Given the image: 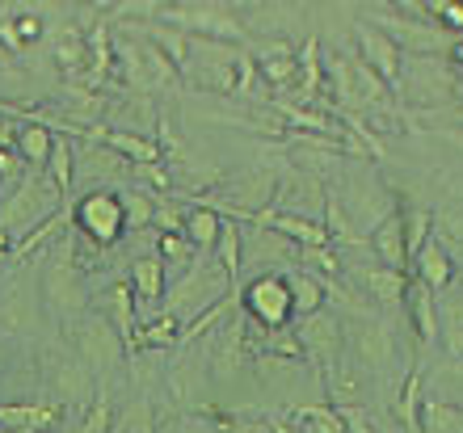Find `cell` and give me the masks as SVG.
Wrapping results in <instances>:
<instances>
[{
  "label": "cell",
  "mask_w": 463,
  "mask_h": 433,
  "mask_svg": "<svg viewBox=\"0 0 463 433\" xmlns=\"http://www.w3.org/2000/svg\"><path fill=\"white\" fill-rule=\"evenodd\" d=\"M241 60H244L241 42H220V38L190 34V60H185L182 76L211 97H236V85H241Z\"/></svg>",
  "instance_id": "1"
},
{
  "label": "cell",
  "mask_w": 463,
  "mask_h": 433,
  "mask_svg": "<svg viewBox=\"0 0 463 433\" xmlns=\"http://www.w3.org/2000/svg\"><path fill=\"white\" fill-rule=\"evenodd\" d=\"M160 22L182 25L185 34L220 38V42H241V47H249V25H244L228 5H220V0H173L169 13H165Z\"/></svg>",
  "instance_id": "2"
},
{
  "label": "cell",
  "mask_w": 463,
  "mask_h": 433,
  "mask_svg": "<svg viewBox=\"0 0 463 433\" xmlns=\"http://www.w3.org/2000/svg\"><path fill=\"white\" fill-rule=\"evenodd\" d=\"M72 228L85 244H98V249H114L127 231V219H122V198L110 190H93L85 193L72 211Z\"/></svg>",
  "instance_id": "3"
},
{
  "label": "cell",
  "mask_w": 463,
  "mask_h": 433,
  "mask_svg": "<svg viewBox=\"0 0 463 433\" xmlns=\"http://www.w3.org/2000/svg\"><path fill=\"white\" fill-rule=\"evenodd\" d=\"M371 25H379L383 34L404 51V55H447L455 42L451 30H442L439 22H426V17H401V13H371L366 17Z\"/></svg>",
  "instance_id": "4"
},
{
  "label": "cell",
  "mask_w": 463,
  "mask_h": 433,
  "mask_svg": "<svg viewBox=\"0 0 463 433\" xmlns=\"http://www.w3.org/2000/svg\"><path fill=\"white\" fill-rule=\"evenodd\" d=\"M241 303H244V315L257 320L261 328H287L295 320V307H291V290H287V278L282 274H257L249 287L241 290Z\"/></svg>",
  "instance_id": "5"
},
{
  "label": "cell",
  "mask_w": 463,
  "mask_h": 433,
  "mask_svg": "<svg viewBox=\"0 0 463 433\" xmlns=\"http://www.w3.org/2000/svg\"><path fill=\"white\" fill-rule=\"evenodd\" d=\"M325 391H329V404H337V409L366 404V396H371V366L363 362V353H354L345 345L337 358L325 362Z\"/></svg>",
  "instance_id": "6"
},
{
  "label": "cell",
  "mask_w": 463,
  "mask_h": 433,
  "mask_svg": "<svg viewBox=\"0 0 463 433\" xmlns=\"http://www.w3.org/2000/svg\"><path fill=\"white\" fill-rule=\"evenodd\" d=\"M76 349H80V358H85L89 371H118L122 353H127V345L118 341V333H114V325L106 315L80 320V328H76Z\"/></svg>",
  "instance_id": "7"
},
{
  "label": "cell",
  "mask_w": 463,
  "mask_h": 433,
  "mask_svg": "<svg viewBox=\"0 0 463 433\" xmlns=\"http://www.w3.org/2000/svg\"><path fill=\"white\" fill-rule=\"evenodd\" d=\"M354 42H358V60L371 63V68L392 85V93H396V89H401V72H404V51L396 47L379 25L366 22V17L354 22Z\"/></svg>",
  "instance_id": "8"
},
{
  "label": "cell",
  "mask_w": 463,
  "mask_h": 433,
  "mask_svg": "<svg viewBox=\"0 0 463 433\" xmlns=\"http://www.w3.org/2000/svg\"><path fill=\"white\" fill-rule=\"evenodd\" d=\"M295 333H299V345H304L307 358H317L320 366L329 358H337L345 349V325L337 320V315H329L325 307L312 315H299V325H295Z\"/></svg>",
  "instance_id": "9"
},
{
  "label": "cell",
  "mask_w": 463,
  "mask_h": 433,
  "mask_svg": "<svg viewBox=\"0 0 463 433\" xmlns=\"http://www.w3.org/2000/svg\"><path fill=\"white\" fill-rule=\"evenodd\" d=\"M366 249L375 257L379 265H388V269H404L409 274V240H404V211H388V215L379 219L371 236H366Z\"/></svg>",
  "instance_id": "10"
},
{
  "label": "cell",
  "mask_w": 463,
  "mask_h": 433,
  "mask_svg": "<svg viewBox=\"0 0 463 433\" xmlns=\"http://www.w3.org/2000/svg\"><path fill=\"white\" fill-rule=\"evenodd\" d=\"M409 278L426 282L434 295L451 287V282H455V261H451V253H447L442 236H434V231H430L426 244H421V249L413 253V261H409Z\"/></svg>",
  "instance_id": "11"
},
{
  "label": "cell",
  "mask_w": 463,
  "mask_h": 433,
  "mask_svg": "<svg viewBox=\"0 0 463 433\" xmlns=\"http://www.w3.org/2000/svg\"><path fill=\"white\" fill-rule=\"evenodd\" d=\"M345 278H354V287L366 290L375 303H404L409 290V274L404 269H388V265H345Z\"/></svg>",
  "instance_id": "12"
},
{
  "label": "cell",
  "mask_w": 463,
  "mask_h": 433,
  "mask_svg": "<svg viewBox=\"0 0 463 433\" xmlns=\"http://www.w3.org/2000/svg\"><path fill=\"white\" fill-rule=\"evenodd\" d=\"M404 307H409V320H413V333L421 345H439V333H442V312L434 303V290L426 282L409 278V290H404Z\"/></svg>",
  "instance_id": "13"
},
{
  "label": "cell",
  "mask_w": 463,
  "mask_h": 433,
  "mask_svg": "<svg viewBox=\"0 0 463 433\" xmlns=\"http://www.w3.org/2000/svg\"><path fill=\"white\" fill-rule=\"evenodd\" d=\"M98 307H101V315H106V320L114 325V333H118V341L127 345V353H135V341H139V325H135L131 282H114Z\"/></svg>",
  "instance_id": "14"
},
{
  "label": "cell",
  "mask_w": 463,
  "mask_h": 433,
  "mask_svg": "<svg viewBox=\"0 0 463 433\" xmlns=\"http://www.w3.org/2000/svg\"><path fill=\"white\" fill-rule=\"evenodd\" d=\"M220 228H223V215L215 206H207L203 198H190L185 206V219H182V231L194 240L198 253H215V240H220Z\"/></svg>",
  "instance_id": "15"
},
{
  "label": "cell",
  "mask_w": 463,
  "mask_h": 433,
  "mask_svg": "<svg viewBox=\"0 0 463 433\" xmlns=\"http://www.w3.org/2000/svg\"><path fill=\"white\" fill-rule=\"evenodd\" d=\"M101 147H110L114 156L131 160V165H156V160H165L156 139H147V135H139V131H118V127H106Z\"/></svg>",
  "instance_id": "16"
},
{
  "label": "cell",
  "mask_w": 463,
  "mask_h": 433,
  "mask_svg": "<svg viewBox=\"0 0 463 433\" xmlns=\"http://www.w3.org/2000/svg\"><path fill=\"white\" fill-rule=\"evenodd\" d=\"M127 269H131V295L139 303H156L160 295L169 290V269H165V261H160L156 253L135 257Z\"/></svg>",
  "instance_id": "17"
},
{
  "label": "cell",
  "mask_w": 463,
  "mask_h": 433,
  "mask_svg": "<svg viewBox=\"0 0 463 433\" xmlns=\"http://www.w3.org/2000/svg\"><path fill=\"white\" fill-rule=\"evenodd\" d=\"M287 290H291V307H295V315H312V312H320L325 303H329V287L320 282L312 269H287Z\"/></svg>",
  "instance_id": "18"
},
{
  "label": "cell",
  "mask_w": 463,
  "mask_h": 433,
  "mask_svg": "<svg viewBox=\"0 0 463 433\" xmlns=\"http://www.w3.org/2000/svg\"><path fill=\"white\" fill-rule=\"evenodd\" d=\"M417 433H463V409L455 400L426 396L417 412Z\"/></svg>",
  "instance_id": "19"
},
{
  "label": "cell",
  "mask_w": 463,
  "mask_h": 433,
  "mask_svg": "<svg viewBox=\"0 0 463 433\" xmlns=\"http://www.w3.org/2000/svg\"><path fill=\"white\" fill-rule=\"evenodd\" d=\"M287 421L299 433H350L345 429V412L337 404H299V409H291Z\"/></svg>",
  "instance_id": "20"
},
{
  "label": "cell",
  "mask_w": 463,
  "mask_h": 433,
  "mask_svg": "<svg viewBox=\"0 0 463 433\" xmlns=\"http://www.w3.org/2000/svg\"><path fill=\"white\" fill-rule=\"evenodd\" d=\"M51 144H55V131H51V127H43V122H22V127H17V144H13V152H17L30 169H47Z\"/></svg>",
  "instance_id": "21"
},
{
  "label": "cell",
  "mask_w": 463,
  "mask_h": 433,
  "mask_svg": "<svg viewBox=\"0 0 463 433\" xmlns=\"http://www.w3.org/2000/svg\"><path fill=\"white\" fill-rule=\"evenodd\" d=\"M421 400H426V374H421V366H413V371L404 374L401 391H396V404H392V417L404 425L409 433H417V412H421Z\"/></svg>",
  "instance_id": "22"
},
{
  "label": "cell",
  "mask_w": 463,
  "mask_h": 433,
  "mask_svg": "<svg viewBox=\"0 0 463 433\" xmlns=\"http://www.w3.org/2000/svg\"><path fill=\"white\" fill-rule=\"evenodd\" d=\"M156 257L165 261L169 274H185V269H190L203 253L194 249V240H190L185 231H160L156 236Z\"/></svg>",
  "instance_id": "23"
},
{
  "label": "cell",
  "mask_w": 463,
  "mask_h": 433,
  "mask_svg": "<svg viewBox=\"0 0 463 433\" xmlns=\"http://www.w3.org/2000/svg\"><path fill=\"white\" fill-rule=\"evenodd\" d=\"M118 198H122V219H127V231H131V236L152 228V219H156V193L139 185V190H122Z\"/></svg>",
  "instance_id": "24"
},
{
  "label": "cell",
  "mask_w": 463,
  "mask_h": 433,
  "mask_svg": "<svg viewBox=\"0 0 463 433\" xmlns=\"http://www.w3.org/2000/svg\"><path fill=\"white\" fill-rule=\"evenodd\" d=\"M241 244H244V231H241V223H236V219H223L220 240H215V253H220L223 274H228L232 282H236V274H241V265H244Z\"/></svg>",
  "instance_id": "25"
},
{
  "label": "cell",
  "mask_w": 463,
  "mask_h": 433,
  "mask_svg": "<svg viewBox=\"0 0 463 433\" xmlns=\"http://www.w3.org/2000/svg\"><path fill=\"white\" fill-rule=\"evenodd\" d=\"M177 333H182V320H177L173 312H165L160 320H152L147 328H139L135 353H144V349H169V345H177Z\"/></svg>",
  "instance_id": "26"
},
{
  "label": "cell",
  "mask_w": 463,
  "mask_h": 433,
  "mask_svg": "<svg viewBox=\"0 0 463 433\" xmlns=\"http://www.w3.org/2000/svg\"><path fill=\"white\" fill-rule=\"evenodd\" d=\"M173 0H114V22H160Z\"/></svg>",
  "instance_id": "27"
},
{
  "label": "cell",
  "mask_w": 463,
  "mask_h": 433,
  "mask_svg": "<svg viewBox=\"0 0 463 433\" xmlns=\"http://www.w3.org/2000/svg\"><path fill=\"white\" fill-rule=\"evenodd\" d=\"M47 177L55 181V190H60V193L72 190V144H68V139H55V144H51Z\"/></svg>",
  "instance_id": "28"
},
{
  "label": "cell",
  "mask_w": 463,
  "mask_h": 433,
  "mask_svg": "<svg viewBox=\"0 0 463 433\" xmlns=\"http://www.w3.org/2000/svg\"><path fill=\"white\" fill-rule=\"evenodd\" d=\"M110 429H114V404H110V391L101 387L98 396L89 400V412L76 433H110Z\"/></svg>",
  "instance_id": "29"
},
{
  "label": "cell",
  "mask_w": 463,
  "mask_h": 433,
  "mask_svg": "<svg viewBox=\"0 0 463 433\" xmlns=\"http://www.w3.org/2000/svg\"><path fill=\"white\" fill-rule=\"evenodd\" d=\"M110 433H156V425H152V404L139 396L131 409L122 412V417H114V429Z\"/></svg>",
  "instance_id": "30"
},
{
  "label": "cell",
  "mask_w": 463,
  "mask_h": 433,
  "mask_svg": "<svg viewBox=\"0 0 463 433\" xmlns=\"http://www.w3.org/2000/svg\"><path fill=\"white\" fill-rule=\"evenodd\" d=\"M25 169H30V165H25V160L17 156L13 147H0V202H5V198H9L17 185H22Z\"/></svg>",
  "instance_id": "31"
},
{
  "label": "cell",
  "mask_w": 463,
  "mask_h": 433,
  "mask_svg": "<svg viewBox=\"0 0 463 433\" xmlns=\"http://www.w3.org/2000/svg\"><path fill=\"white\" fill-rule=\"evenodd\" d=\"M439 341L447 345V353H451L455 362H463V320H459L455 312L442 315V333H439Z\"/></svg>",
  "instance_id": "32"
},
{
  "label": "cell",
  "mask_w": 463,
  "mask_h": 433,
  "mask_svg": "<svg viewBox=\"0 0 463 433\" xmlns=\"http://www.w3.org/2000/svg\"><path fill=\"white\" fill-rule=\"evenodd\" d=\"M13 22H17V38H22V47L43 42V17H38V13H13Z\"/></svg>",
  "instance_id": "33"
},
{
  "label": "cell",
  "mask_w": 463,
  "mask_h": 433,
  "mask_svg": "<svg viewBox=\"0 0 463 433\" xmlns=\"http://www.w3.org/2000/svg\"><path fill=\"white\" fill-rule=\"evenodd\" d=\"M439 25H442V30H451L455 38L463 34V0H451V5L439 13Z\"/></svg>",
  "instance_id": "34"
},
{
  "label": "cell",
  "mask_w": 463,
  "mask_h": 433,
  "mask_svg": "<svg viewBox=\"0 0 463 433\" xmlns=\"http://www.w3.org/2000/svg\"><path fill=\"white\" fill-rule=\"evenodd\" d=\"M0 47L9 51V55L25 51V47H22V38H17V22H13V13H9V17H0Z\"/></svg>",
  "instance_id": "35"
},
{
  "label": "cell",
  "mask_w": 463,
  "mask_h": 433,
  "mask_svg": "<svg viewBox=\"0 0 463 433\" xmlns=\"http://www.w3.org/2000/svg\"><path fill=\"white\" fill-rule=\"evenodd\" d=\"M342 412H345V429H350V433H379L375 425H371V417H363V404L342 409Z\"/></svg>",
  "instance_id": "36"
},
{
  "label": "cell",
  "mask_w": 463,
  "mask_h": 433,
  "mask_svg": "<svg viewBox=\"0 0 463 433\" xmlns=\"http://www.w3.org/2000/svg\"><path fill=\"white\" fill-rule=\"evenodd\" d=\"M17 127H22L17 118H5V114H0V147H13V144H17Z\"/></svg>",
  "instance_id": "37"
},
{
  "label": "cell",
  "mask_w": 463,
  "mask_h": 433,
  "mask_svg": "<svg viewBox=\"0 0 463 433\" xmlns=\"http://www.w3.org/2000/svg\"><path fill=\"white\" fill-rule=\"evenodd\" d=\"M447 5H451V0H421V9H426L430 22H439V13L447 9Z\"/></svg>",
  "instance_id": "38"
},
{
  "label": "cell",
  "mask_w": 463,
  "mask_h": 433,
  "mask_svg": "<svg viewBox=\"0 0 463 433\" xmlns=\"http://www.w3.org/2000/svg\"><path fill=\"white\" fill-rule=\"evenodd\" d=\"M80 5H89V9H98V13H110L114 9V0H80Z\"/></svg>",
  "instance_id": "39"
},
{
  "label": "cell",
  "mask_w": 463,
  "mask_h": 433,
  "mask_svg": "<svg viewBox=\"0 0 463 433\" xmlns=\"http://www.w3.org/2000/svg\"><path fill=\"white\" fill-rule=\"evenodd\" d=\"M269 433H299L291 421H269Z\"/></svg>",
  "instance_id": "40"
}]
</instances>
